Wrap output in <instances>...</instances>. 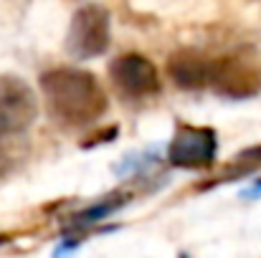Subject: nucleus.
Masks as SVG:
<instances>
[{"mask_svg": "<svg viewBox=\"0 0 261 258\" xmlns=\"http://www.w3.org/2000/svg\"><path fill=\"white\" fill-rule=\"evenodd\" d=\"M48 114L66 127H84L107 111V94L99 81L76 69H54L41 76Z\"/></svg>", "mask_w": 261, "mask_h": 258, "instance_id": "nucleus-1", "label": "nucleus"}, {"mask_svg": "<svg viewBox=\"0 0 261 258\" xmlns=\"http://www.w3.org/2000/svg\"><path fill=\"white\" fill-rule=\"evenodd\" d=\"M109 46V13L101 5H84L74 13L66 48L76 59H96Z\"/></svg>", "mask_w": 261, "mask_h": 258, "instance_id": "nucleus-2", "label": "nucleus"}, {"mask_svg": "<svg viewBox=\"0 0 261 258\" xmlns=\"http://www.w3.org/2000/svg\"><path fill=\"white\" fill-rule=\"evenodd\" d=\"M218 150L216 132L208 127H180L170 142L168 160L182 170H203L213 165Z\"/></svg>", "mask_w": 261, "mask_h": 258, "instance_id": "nucleus-3", "label": "nucleus"}, {"mask_svg": "<svg viewBox=\"0 0 261 258\" xmlns=\"http://www.w3.org/2000/svg\"><path fill=\"white\" fill-rule=\"evenodd\" d=\"M211 89L231 99H249L261 89V71L246 56L218 59L213 61Z\"/></svg>", "mask_w": 261, "mask_h": 258, "instance_id": "nucleus-4", "label": "nucleus"}, {"mask_svg": "<svg viewBox=\"0 0 261 258\" xmlns=\"http://www.w3.org/2000/svg\"><path fill=\"white\" fill-rule=\"evenodd\" d=\"M112 81L129 96H150L160 89L158 69L140 53H124L112 61Z\"/></svg>", "mask_w": 261, "mask_h": 258, "instance_id": "nucleus-5", "label": "nucleus"}, {"mask_svg": "<svg viewBox=\"0 0 261 258\" xmlns=\"http://www.w3.org/2000/svg\"><path fill=\"white\" fill-rule=\"evenodd\" d=\"M36 96L28 86L13 76H0V119L10 127V132L25 129L36 119Z\"/></svg>", "mask_w": 261, "mask_h": 258, "instance_id": "nucleus-6", "label": "nucleus"}, {"mask_svg": "<svg viewBox=\"0 0 261 258\" xmlns=\"http://www.w3.org/2000/svg\"><path fill=\"white\" fill-rule=\"evenodd\" d=\"M168 71H170V79L182 89H203V86H211L213 61L195 51H180L170 59Z\"/></svg>", "mask_w": 261, "mask_h": 258, "instance_id": "nucleus-7", "label": "nucleus"}, {"mask_svg": "<svg viewBox=\"0 0 261 258\" xmlns=\"http://www.w3.org/2000/svg\"><path fill=\"white\" fill-rule=\"evenodd\" d=\"M124 205V200L119 197V200H112V197H107V200H101V203H96L94 208H89L84 213H79L76 215V225H89V223H96V220H104V218H109L114 210H119Z\"/></svg>", "mask_w": 261, "mask_h": 258, "instance_id": "nucleus-8", "label": "nucleus"}, {"mask_svg": "<svg viewBox=\"0 0 261 258\" xmlns=\"http://www.w3.org/2000/svg\"><path fill=\"white\" fill-rule=\"evenodd\" d=\"M241 162H261V147H254V150H246L239 155Z\"/></svg>", "mask_w": 261, "mask_h": 258, "instance_id": "nucleus-9", "label": "nucleus"}, {"mask_svg": "<svg viewBox=\"0 0 261 258\" xmlns=\"http://www.w3.org/2000/svg\"><path fill=\"white\" fill-rule=\"evenodd\" d=\"M0 243H3V238H0Z\"/></svg>", "mask_w": 261, "mask_h": 258, "instance_id": "nucleus-10", "label": "nucleus"}]
</instances>
